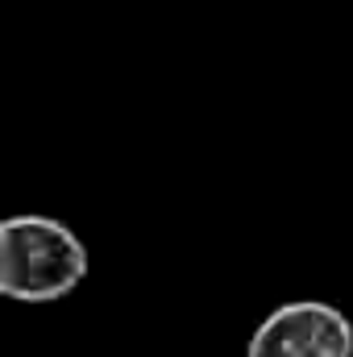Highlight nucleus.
Instances as JSON below:
<instances>
[{
    "mask_svg": "<svg viewBox=\"0 0 353 357\" xmlns=\"http://www.w3.org/2000/svg\"><path fill=\"white\" fill-rule=\"evenodd\" d=\"M88 278V245L54 216H8L0 225V295L17 303L67 299Z\"/></svg>",
    "mask_w": 353,
    "mask_h": 357,
    "instance_id": "nucleus-1",
    "label": "nucleus"
},
{
    "mask_svg": "<svg viewBox=\"0 0 353 357\" xmlns=\"http://www.w3.org/2000/svg\"><path fill=\"white\" fill-rule=\"evenodd\" d=\"M246 357H353V324L324 299H291L254 328Z\"/></svg>",
    "mask_w": 353,
    "mask_h": 357,
    "instance_id": "nucleus-2",
    "label": "nucleus"
}]
</instances>
